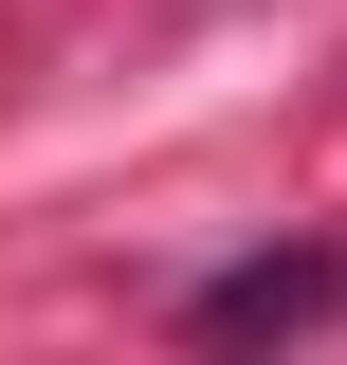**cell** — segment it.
<instances>
[{"label":"cell","instance_id":"1","mask_svg":"<svg viewBox=\"0 0 347 365\" xmlns=\"http://www.w3.org/2000/svg\"><path fill=\"white\" fill-rule=\"evenodd\" d=\"M329 311H347V256H329V237H293V256L201 274V292H183V347H293V329H329Z\"/></svg>","mask_w":347,"mask_h":365}]
</instances>
